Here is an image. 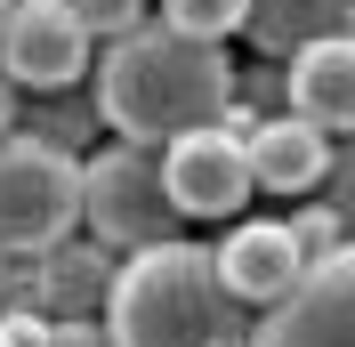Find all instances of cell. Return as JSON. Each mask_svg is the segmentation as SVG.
Segmentation results:
<instances>
[{"mask_svg": "<svg viewBox=\"0 0 355 347\" xmlns=\"http://www.w3.org/2000/svg\"><path fill=\"white\" fill-rule=\"evenodd\" d=\"M97 105L137 146H170L186 130H210L234 105L226 41H194L178 24H137V33L113 41L105 73H97Z\"/></svg>", "mask_w": 355, "mask_h": 347, "instance_id": "cell-1", "label": "cell"}, {"mask_svg": "<svg viewBox=\"0 0 355 347\" xmlns=\"http://www.w3.org/2000/svg\"><path fill=\"white\" fill-rule=\"evenodd\" d=\"M234 291L218 275V251L202 242H154L130 251V266L113 275L105 299V339L113 347H250Z\"/></svg>", "mask_w": 355, "mask_h": 347, "instance_id": "cell-2", "label": "cell"}, {"mask_svg": "<svg viewBox=\"0 0 355 347\" xmlns=\"http://www.w3.org/2000/svg\"><path fill=\"white\" fill-rule=\"evenodd\" d=\"M81 226H97V242L113 251H154L178 235V202L170 178H162V153L121 137L113 153L81 162Z\"/></svg>", "mask_w": 355, "mask_h": 347, "instance_id": "cell-3", "label": "cell"}, {"mask_svg": "<svg viewBox=\"0 0 355 347\" xmlns=\"http://www.w3.org/2000/svg\"><path fill=\"white\" fill-rule=\"evenodd\" d=\"M73 226H81V162L41 137H8L0 146V259L57 251Z\"/></svg>", "mask_w": 355, "mask_h": 347, "instance_id": "cell-4", "label": "cell"}, {"mask_svg": "<svg viewBox=\"0 0 355 347\" xmlns=\"http://www.w3.org/2000/svg\"><path fill=\"white\" fill-rule=\"evenodd\" d=\"M250 347H355V242H339L291 282L250 331Z\"/></svg>", "mask_w": 355, "mask_h": 347, "instance_id": "cell-5", "label": "cell"}, {"mask_svg": "<svg viewBox=\"0 0 355 347\" xmlns=\"http://www.w3.org/2000/svg\"><path fill=\"white\" fill-rule=\"evenodd\" d=\"M162 178H170V202L178 218H234L250 202V137H234L226 121L210 130H186L162 146Z\"/></svg>", "mask_w": 355, "mask_h": 347, "instance_id": "cell-6", "label": "cell"}, {"mask_svg": "<svg viewBox=\"0 0 355 347\" xmlns=\"http://www.w3.org/2000/svg\"><path fill=\"white\" fill-rule=\"evenodd\" d=\"M89 65V24L73 0H17L0 24V73L24 89H65Z\"/></svg>", "mask_w": 355, "mask_h": 347, "instance_id": "cell-7", "label": "cell"}, {"mask_svg": "<svg viewBox=\"0 0 355 347\" xmlns=\"http://www.w3.org/2000/svg\"><path fill=\"white\" fill-rule=\"evenodd\" d=\"M218 275H226V291L243 307H275L291 282L307 275V251H299V235L283 218H250V226H234L218 242Z\"/></svg>", "mask_w": 355, "mask_h": 347, "instance_id": "cell-8", "label": "cell"}, {"mask_svg": "<svg viewBox=\"0 0 355 347\" xmlns=\"http://www.w3.org/2000/svg\"><path fill=\"white\" fill-rule=\"evenodd\" d=\"M291 105L315 130H347L355 137V33H315L291 57Z\"/></svg>", "mask_w": 355, "mask_h": 347, "instance_id": "cell-9", "label": "cell"}, {"mask_svg": "<svg viewBox=\"0 0 355 347\" xmlns=\"http://www.w3.org/2000/svg\"><path fill=\"white\" fill-rule=\"evenodd\" d=\"M250 178H259L266 194H299L315 178H331V146H323V130H315L307 113L299 121H259L250 130Z\"/></svg>", "mask_w": 355, "mask_h": 347, "instance_id": "cell-10", "label": "cell"}, {"mask_svg": "<svg viewBox=\"0 0 355 347\" xmlns=\"http://www.w3.org/2000/svg\"><path fill=\"white\" fill-rule=\"evenodd\" d=\"M162 17L178 33H194V41H234L250 24V0H162Z\"/></svg>", "mask_w": 355, "mask_h": 347, "instance_id": "cell-11", "label": "cell"}, {"mask_svg": "<svg viewBox=\"0 0 355 347\" xmlns=\"http://www.w3.org/2000/svg\"><path fill=\"white\" fill-rule=\"evenodd\" d=\"M291 235H299V251L315 266V259H331L339 242H347V226H339V210H307V218H291Z\"/></svg>", "mask_w": 355, "mask_h": 347, "instance_id": "cell-12", "label": "cell"}, {"mask_svg": "<svg viewBox=\"0 0 355 347\" xmlns=\"http://www.w3.org/2000/svg\"><path fill=\"white\" fill-rule=\"evenodd\" d=\"M73 8H81L89 33H113V41H121V33H137V17H146V0H73Z\"/></svg>", "mask_w": 355, "mask_h": 347, "instance_id": "cell-13", "label": "cell"}, {"mask_svg": "<svg viewBox=\"0 0 355 347\" xmlns=\"http://www.w3.org/2000/svg\"><path fill=\"white\" fill-rule=\"evenodd\" d=\"M331 210H339V226H347V242H355V146L331 153Z\"/></svg>", "mask_w": 355, "mask_h": 347, "instance_id": "cell-14", "label": "cell"}, {"mask_svg": "<svg viewBox=\"0 0 355 347\" xmlns=\"http://www.w3.org/2000/svg\"><path fill=\"white\" fill-rule=\"evenodd\" d=\"M0 331H8V347H49V323H33V315H8Z\"/></svg>", "mask_w": 355, "mask_h": 347, "instance_id": "cell-15", "label": "cell"}, {"mask_svg": "<svg viewBox=\"0 0 355 347\" xmlns=\"http://www.w3.org/2000/svg\"><path fill=\"white\" fill-rule=\"evenodd\" d=\"M0 130H8V73H0Z\"/></svg>", "mask_w": 355, "mask_h": 347, "instance_id": "cell-16", "label": "cell"}, {"mask_svg": "<svg viewBox=\"0 0 355 347\" xmlns=\"http://www.w3.org/2000/svg\"><path fill=\"white\" fill-rule=\"evenodd\" d=\"M339 33H355V0H347V24H339Z\"/></svg>", "mask_w": 355, "mask_h": 347, "instance_id": "cell-17", "label": "cell"}, {"mask_svg": "<svg viewBox=\"0 0 355 347\" xmlns=\"http://www.w3.org/2000/svg\"><path fill=\"white\" fill-rule=\"evenodd\" d=\"M8 8H17V0H0V24H8Z\"/></svg>", "mask_w": 355, "mask_h": 347, "instance_id": "cell-18", "label": "cell"}, {"mask_svg": "<svg viewBox=\"0 0 355 347\" xmlns=\"http://www.w3.org/2000/svg\"><path fill=\"white\" fill-rule=\"evenodd\" d=\"M0 347H8V331H0Z\"/></svg>", "mask_w": 355, "mask_h": 347, "instance_id": "cell-19", "label": "cell"}]
</instances>
